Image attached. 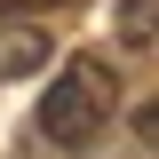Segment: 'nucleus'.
Wrapping results in <instances>:
<instances>
[{
	"instance_id": "nucleus-1",
	"label": "nucleus",
	"mask_w": 159,
	"mask_h": 159,
	"mask_svg": "<svg viewBox=\"0 0 159 159\" xmlns=\"http://www.w3.org/2000/svg\"><path fill=\"white\" fill-rule=\"evenodd\" d=\"M111 111H119V80L103 64H72V72H56V88L40 103V135L64 143V151H88L111 127Z\"/></svg>"
},
{
	"instance_id": "nucleus-2",
	"label": "nucleus",
	"mask_w": 159,
	"mask_h": 159,
	"mask_svg": "<svg viewBox=\"0 0 159 159\" xmlns=\"http://www.w3.org/2000/svg\"><path fill=\"white\" fill-rule=\"evenodd\" d=\"M32 64H48V40H40V32H8V40H0V80L32 72Z\"/></svg>"
},
{
	"instance_id": "nucleus-3",
	"label": "nucleus",
	"mask_w": 159,
	"mask_h": 159,
	"mask_svg": "<svg viewBox=\"0 0 159 159\" xmlns=\"http://www.w3.org/2000/svg\"><path fill=\"white\" fill-rule=\"evenodd\" d=\"M119 32L135 40V48H151V0H127L119 8Z\"/></svg>"
},
{
	"instance_id": "nucleus-4",
	"label": "nucleus",
	"mask_w": 159,
	"mask_h": 159,
	"mask_svg": "<svg viewBox=\"0 0 159 159\" xmlns=\"http://www.w3.org/2000/svg\"><path fill=\"white\" fill-rule=\"evenodd\" d=\"M40 8H56V0H0V24H16V16H40Z\"/></svg>"
}]
</instances>
